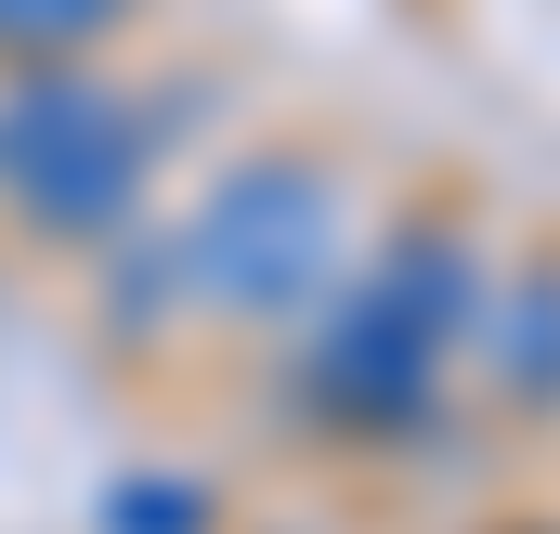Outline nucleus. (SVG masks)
Returning <instances> with one entry per match:
<instances>
[{"label": "nucleus", "mask_w": 560, "mask_h": 534, "mask_svg": "<svg viewBox=\"0 0 560 534\" xmlns=\"http://www.w3.org/2000/svg\"><path fill=\"white\" fill-rule=\"evenodd\" d=\"M469 326H495V379L522 404H560V274H522V287L482 300Z\"/></svg>", "instance_id": "nucleus-4"}, {"label": "nucleus", "mask_w": 560, "mask_h": 534, "mask_svg": "<svg viewBox=\"0 0 560 534\" xmlns=\"http://www.w3.org/2000/svg\"><path fill=\"white\" fill-rule=\"evenodd\" d=\"M170 274H183V262H170V248H131V262L105 274V313H118V326H156V313H170V300H156Z\"/></svg>", "instance_id": "nucleus-7"}, {"label": "nucleus", "mask_w": 560, "mask_h": 534, "mask_svg": "<svg viewBox=\"0 0 560 534\" xmlns=\"http://www.w3.org/2000/svg\"><path fill=\"white\" fill-rule=\"evenodd\" d=\"M469 313H482L469 235L456 222H405L378 262L339 287V313L313 339V404L352 417V430H418V404L443 379V352L469 339Z\"/></svg>", "instance_id": "nucleus-1"}, {"label": "nucleus", "mask_w": 560, "mask_h": 534, "mask_svg": "<svg viewBox=\"0 0 560 534\" xmlns=\"http://www.w3.org/2000/svg\"><path fill=\"white\" fill-rule=\"evenodd\" d=\"M105 534H222V509H209V483L143 469V483H118V496H105Z\"/></svg>", "instance_id": "nucleus-5"}, {"label": "nucleus", "mask_w": 560, "mask_h": 534, "mask_svg": "<svg viewBox=\"0 0 560 534\" xmlns=\"http://www.w3.org/2000/svg\"><path fill=\"white\" fill-rule=\"evenodd\" d=\"M143 170H156V118L118 79L39 66V79L0 92V196L39 235H118L143 209Z\"/></svg>", "instance_id": "nucleus-3"}, {"label": "nucleus", "mask_w": 560, "mask_h": 534, "mask_svg": "<svg viewBox=\"0 0 560 534\" xmlns=\"http://www.w3.org/2000/svg\"><path fill=\"white\" fill-rule=\"evenodd\" d=\"M183 287L209 300V313H235V326H287V313H313L326 287H339V183L313 170V156H235L209 196H196V222H183Z\"/></svg>", "instance_id": "nucleus-2"}, {"label": "nucleus", "mask_w": 560, "mask_h": 534, "mask_svg": "<svg viewBox=\"0 0 560 534\" xmlns=\"http://www.w3.org/2000/svg\"><path fill=\"white\" fill-rule=\"evenodd\" d=\"M131 0H0V39L13 53H79L92 26H118Z\"/></svg>", "instance_id": "nucleus-6"}]
</instances>
